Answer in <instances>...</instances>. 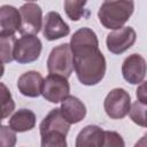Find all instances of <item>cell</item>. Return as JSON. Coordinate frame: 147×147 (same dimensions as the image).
Instances as JSON below:
<instances>
[{
    "label": "cell",
    "mask_w": 147,
    "mask_h": 147,
    "mask_svg": "<svg viewBox=\"0 0 147 147\" xmlns=\"http://www.w3.org/2000/svg\"><path fill=\"white\" fill-rule=\"evenodd\" d=\"M74 70L78 80L86 86L99 84L106 74L107 63L99 49V40L90 28L77 30L70 39Z\"/></svg>",
    "instance_id": "6da1fadb"
},
{
    "label": "cell",
    "mask_w": 147,
    "mask_h": 147,
    "mask_svg": "<svg viewBox=\"0 0 147 147\" xmlns=\"http://www.w3.org/2000/svg\"><path fill=\"white\" fill-rule=\"evenodd\" d=\"M70 123L63 117L60 108L52 109L39 125L42 147H65Z\"/></svg>",
    "instance_id": "7a4b0ae2"
},
{
    "label": "cell",
    "mask_w": 147,
    "mask_h": 147,
    "mask_svg": "<svg viewBox=\"0 0 147 147\" xmlns=\"http://www.w3.org/2000/svg\"><path fill=\"white\" fill-rule=\"evenodd\" d=\"M133 10V0H105L98 11V17L106 29L117 30L129 21Z\"/></svg>",
    "instance_id": "3957f363"
},
{
    "label": "cell",
    "mask_w": 147,
    "mask_h": 147,
    "mask_svg": "<svg viewBox=\"0 0 147 147\" xmlns=\"http://www.w3.org/2000/svg\"><path fill=\"white\" fill-rule=\"evenodd\" d=\"M47 69L52 75L69 78L74 70L72 54L69 44H61L54 47L47 59Z\"/></svg>",
    "instance_id": "277c9868"
},
{
    "label": "cell",
    "mask_w": 147,
    "mask_h": 147,
    "mask_svg": "<svg viewBox=\"0 0 147 147\" xmlns=\"http://www.w3.org/2000/svg\"><path fill=\"white\" fill-rule=\"evenodd\" d=\"M41 48V41L36 34H22L15 41L14 60L20 64L34 62L39 59Z\"/></svg>",
    "instance_id": "5b68a950"
},
{
    "label": "cell",
    "mask_w": 147,
    "mask_h": 147,
    "mask_svg": "<svg viewBox=\"0 0 147 147\" xmlns=\"http://www.w3.org/2000/svg\"><path fill=\"white\" fill-rule=\"evenodd\" d=\"M103 107L106 114L111 119L124 118L131 107V96L124 88H114L107 94Z\"/></svg>",
    "instance_id": "8992f818"
},
{
    "label": "cell",
    "mask_w": 147,
    "mask_h": 147,
    "mask_svg": "<svg viewBox=\"0 0 147 147\" xmlns=\"http://www.w3.org/2000/svg\"><path fill=\"white\" fill-rule=\"evenodd\" d=\"M21 15V34H38L42 28V10L33 2H26L18 9Z\"/></svg>",
    "instance_id": "52a82bcc"
},
{
    "label": "cell",
    "mask_w": 147,
    "mask_h": 147,
    "mask_svg": "<svg viewBox=\"0 0 147 147\" xmlns=\"http://www.w3.org/2000/svg\"><path fill=\"white\" fill-rule=\"evenodd\" d=\"M69 93H70V85L68 78H64L59 75L49 74L44 79L41 94L47 101L52 103H59L65 96H68Z\"/></svg>",
    "instance_id": "ba28073f"
},
{
    "label": "cell",
    "mask_w": 147,
    "mask_h": 147,
    "mask_svg": "<svg viewBox=\"0 0 147 147\" xmlns=\"http://www.w3.org/2000/svg\"><path fill=\"white\" fill-rule=\"evenodd\" d=\"M137 39V33L131 26H122L114 30L107 36V48L113 54H122L133 46Z\"/></svg>",
    "instance_id": "9c48e42d"
},
{
    "label": "cell",
    "mask_w": 147,
    "mask_h": 147,
    "mask_svg": "<svg viewBox=\"0 0 147 147\" xmlns=\"http://www.w3.org/2000/svg\"><path fill=\"white\" fill-rule=\"evenodd\" d=\"M123 78L130 84H140L146 76V60L140 54L133 53L122 63Z\"/></svg>",
    "instance_id": "30bf717a"
},
{
    "label": "cell",
    "mask_w": 147,
    "mask_h": 147,
    "mask_svg": "<svg viewBox=\"0 0 147 147\" xmlns=\"http://www.w3.org/2000/svg\"><path fill=\"white\" fill-rule=\"evenodd\" d=\"M70 33L69 25L63 21L57 11H48L44 18L42 34L45 39L53 41L63 38Z\"/></svg>",
    "instance_id": "8fae6325"
},
{
    "label": "cell",
    "mask_w": 147,
    "mask_h": 147,
    "mask_svg": "<svg viewBox=\"0 0 147 147\" xmlns=\"http://www.w3.org/2000/svg\"><path fill=\"white\" fill-rule=\"evenodd\" d=\"M44 78L38 71H26L18 77L17 88L20 93L29 98H38L41 94Z\"/></svg>",
    "instance_id": "7c38bea8"
},
{
    "label": "cell",
    "mask_w": 147,
    "mask_h": 147,
    "mask_svg": "<svg viewBox=\"0 0 147 147\" xmlns=\"http://www.w3.org/2000/svg\"><path fill=\"white\" fill-rule=\"evenodd\" d=\"M21 26V15L17 8L9 5L0 7V36H14Z\"/></svg>",
    "instance_id": "4fadbf2b"
},
{
    "label": "cell",
    "mask_w": 147,
    "mask_h": 147,
    "mask_svg": "<svg viewBox=\"0 0 147 147\" xmlns=\"http://www.w3.org/2000/svg\"><path fill=\"white\" fill-rule=\"evenodd\" d=\"M61 114L70 123L76 124L83 121L86 116V107L77 96L68 95L61 101Z\"/></svg>",
    "instance_id": "5bb4252c"
},
{
    "label": "cell",
    "mask_w": 147,
    "mask_h": 147,
    "mask_svg": "<svg viewBox=\"0 0 147 147\" xmlns=\"http://www.w3.org/2000/svg\"><path fill=\"white\" fill-rule=\"evenodd\" d=\"M105 130L98 125L85 126L76 138V147H102Z\"/></svg>",
    "instance_id": "9a60e30c"
},
{
    "label": "cell",
    "mask_w": 147,
    "mask_h": 147,
    "mask_svg": "<svg viewBox=\"0 0 147 147\" xmlns=\"http://www.w3.org/2000/svg\"><path fill=\"white\" fill-rule=\"evenodd\" d=\"M36 126V115L30 109H18L9 118V127L15 132L30 131Z\"/></svg>",
    "instance_id": "2e32d148"
},
{
    "label": "cell",
    "mask_w": 147,
    "mask_h": 147,
    "mask_svg": "<svg viewBox=\"0 0 147 147\" xmlns=\"http://www.w3.org/2000/svg\"><path fill=\"white\" fill-rule=\"evenodd\" d=\"M15 110V102L11 96L9 88L0 83V124L1 121L9 117V115Z\"/></svg>",
    "instance_id": "e0dca14e"
},
{
    "label": "cell",
    "mask_w": 147,
    "mask_h": 147,
    "mask_svg": "<svg viewBox=\"0 0 147 147\" xmlns=\"http://www.w3.org/2000/svg\"><path fill=\"white\" fill-rule=\"evenodd\" d=\"M87 0H64V11L71 21H79L85 16Z\"/></svg>",
    "instance_id": "ac0fdd59"
},
{
    "label": "cell",
    "mask_w": 147,
    "mask_h": 147,
    "mask_svg": "<svg viewBox=\"0 0 147 147\" xmlns=\"http://www.w3.org/2000/svg\"><path fill=\"white\" fill-rule=\"evenodd\" d=\"M15 34L14 36H0V62L9 63L14 60V46H15Z\"/></svg>",
    "instance_id": "d6986e66"
},
{
    "label": "cell",
    "mask_w": 147,
    "mask_h": 147,
    "mask_svg": "<svg viewBox=\"0 0 147 147\" xmlns=\"http://www.w3.org/2000/svg\"><path fill=\"white\" fill-rule=\"evenodd\" d=\"M146 108H147V103L137 100L136 102L131 105L130 110H129L130 118L136 124L142 127H146Z\"/></svg>",
    "instance_id": "ffe728a7"
},
{
    "label": "cell",
    "mask_w": 147,
    "mask_h": 147,
    "mask_svg": "<svg viewBox=\"0 0 147 147\" xmlns=\"http://www.w3.org/2000/svg\"><path fill=\"white\" fill-rule=\"evenodd\" d=\"M16 145V132L9 126L0 124V147H14Z\"/></svg>",
    "instance_id": "44dd1931"
},
{
    "label": "cell",
    "mask_w": 147,
    "mask_h": 147,
    "mask_svg": "<svg viewBox=\"0 0 147 147\" xmlns=\"http://www.w3.org/2000/svg\"><path fill=\"white\" fill-rule=\"evenodd\" d=\"M124 147L125 142L122 138V136L115 131H105L103 137V145L102 147Z\"/></svg>",
    "instance_id": "7402d4cb"
},
{
    "label": "cell",
    "mask_w": 147,
    "mask_h": 147,
    "mask_svg": "<svg viewBox=\"0 0 147 147\" xmlns=\"http://www.w3.org/2000/svg\"><path fill=\"white\" fill-rule=\"evenodd\" d=\"M137 99H138L139 101H141V102L147 103V96H146V84H145V82H144V80L140 83V86H139V87H138V90H137Z\"/></svg>",
    "instance_id": "603a6c76"
},
{
    "label": "cell",
    "mask_w": 147,
    "mask_h": 147,
    "mask_svg": "<svg viewBox=\"0 0 147 147\" xmlns=\"http://www.w3.org/2000/svg\"><path fill=\"white\" fill-rule=\"evenodd\" d=\"M3 72H5V67H3V63L0 62V78L3 76Z\"/></svg>",
    "instance_id": "cb8c5ba5"
},
{
    "label": "cell",
    "mask_w": 147,
    "mask_h": 147,
    "mask_svg": "<svg viewBox=\"0 0 147 147\" xmlns=\"http://www.w3.org/2000/svg\"><path fill=\"white\" fill-rule=\"evenodd\" d=\"M25 1H28V2H30V1H36V0H25Z\"/></svg>",
    "instance_id": "d4e9b609"
}]
</instances>
